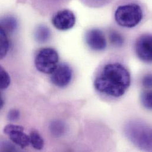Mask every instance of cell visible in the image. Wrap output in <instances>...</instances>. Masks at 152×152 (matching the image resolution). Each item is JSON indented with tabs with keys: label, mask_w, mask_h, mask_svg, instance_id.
I'll return each instance as SVG.
<instances>
[{
	"label": "cell",
	"mask_w": 152,
	"mask_h": 152,
	"mask_svg": "<svg viewBox=\"0 0 152 152\" xmlns=\"http://www.w3.org/2000/svg\"><path fill=\"white\" fill-rule=\"evenodd\" d=\"M109 39L112 45L116 47H121L124 44V38L122 35L115 30H111L109 34Z\"/></svg>",
	"instance_id": "9a60e30c"
},
{
	"label": "cell",
	"mask_w": 152,
	"mask_h": 152,
	"mask_svg": "<svg viewBox=\"0 0 152 152\" xmlns=\"http://www.w3.org/2000/svg\"><path fill=\"white\" fill-rule=\"evenodd\" d=\"M72 77V71L66 64L58 65L56 69L51 74V80L56 86L64 88L71 82Z\"/></svg>",
	"instance_id": "ba28073f"
},
{
	"label": "cell",
	"mask_w": 152,
	"mask_h": 152,
	"mask_svg": "<svg viewBox=\"0 0 152 152\" xmlns=\"http://www.w3.org/2000/svg\"><path fill=\"white\" fill-rule=\"evenodd\" d=\"M85 41L88 47L96 52H101L107 48V40L103 32L98 28L89 30L86 34Z\"/></svg>",
	"instance_id": "9c48e42d"
},
{
	"label": "cell",
	"mask_w": 152,
	"mask_h": 152,
	"mask_svg": "<svg viewBox=\"0 0 152 152\" xmlns=\"http://www.w3.org/2000/svg\"><path fill=\"white\" fill-rule=\"evenodd\" d=\"M52 22L58 30L65 31L72 28L75 26L76 17L72 11L65 9L56 13L52 18Z\"/></svg>",
	"instance_id": "8992f818"
},
{
	"label": "cell",
	"mask_w": 152,
	"mask_h": 152,
	"mask_svg": "<svg viewBox=\"0 0 152 152\" xmlns=\"http://www.w3.org/2000/svg\"><path fill=\"white\" fill-rule=\"evenodd\" d=\"M9 49V40L7 34L0 26V59H3Z\"/></svg>",
	"instance_id": "7c38bea8"
},
{
	"label": "cell",
	"mask_w": 152,
	"mask_h": 152,
	"mask_svg": "<svg viewBox=\"0 0 152 152\" xmlns=\"http://www.w3.org/2000/svg\"><path fill=\"white\" fill-rule=\"evenodd\" d=\"M17 149L14 145L8 142H0V151L1 152H13L16 151Z\"/></svg>",
	"instance_id": "ac0fdd59"
},
{
	"label": "cell",
	"mask_w": 152,
	"mask_h": 152,
	"mask_svg": "<svg viewBox=\"0 0 152 152\" xmlns=\"http://www.w3.org/2000/svg\"><path fill=\"white\" fill-rule=\"evenodd\" d=\"M127 137L134 145L145 151H152V129L146 123L139 120L128 122L124 127Z\"/></svg>",
	"instance_id": "7a4b0ae2"
},
{
	"label": "cell",
	"mask_w": 152,
	"mask_h": 152,
	"mask_svg": "<svg viewBox=\"0 0 152 152\" xmlns=\"http://www.w3.org/2000/svg\"><path fill=\"white\" fill-rule=\"evenodd\" d=\"M0 26L7 34H11L17 28L18 23L13 17H6L0 20Z\"/></svg>",
	"instance_id": "30bf717a"
},
{
	"label": "cell",
	"mask_w": 152,
	"mask_h": 152,
	"mask_svg": "<svg viewBox=\"0 0 152 152\" xmlns=\"http://www.w3.org/2000/svg\"><path fill=\"white\" fill-rule=\"evenodd\" d=\"M136 53L143 62L151 63L152 61V37L149 34L141 36L136 41Z\"/></svg>",
	"instance_id": "5b68a950"
},
{
	"label": "cell",
	"mask_w": 152,
	"mask_h": 152,
	"mask_svg": "<svg viewBox=\"0 0 152 152\" xmlns=\"http://www.w3.org/2000/svg\"><path fill=\"white\" fill-rule=\"evenodd\" d=\"M131 83L129 71L122 64L106 65L94 81V86L99 92L112 97L123 96Z\"/></svg>",
	"instance_id": "6da1fadb"
},
{
	"label": "cell",
	"mask_w": 152,
	"mask_h": 152,
	"mask_svg": "<svg viewBox=\"0 0 152 152\" xmlns=\"http://www.w3.org/2000/svg\"><path fill=\"white\" fill-rule=\"evenodd\" d=\"M20 118V111L17 109H12L11 110L8 114L7 118L9 121H15L19 119Z\"/></svg>",
	"instance_id": "d6986e66"
},
{
	"label": "cell",
	"mask_w": 152,
	"mask_h": 152,
	"mask_svg": "<svg viewBox=\"0 0 152 152\" xmlns=\"http://www.w3.org/2000/svg\"><path fill=\"white\" fill-rule=\"evenodd\" d=\"M51 36L50 29L44 26H39L35 30L34 37L36 41L40 43H44L49 40Z\"/></svg>",
	"instance_id": "8fae6325"
},
{
	"label": "cell",
	"mask_w": 152,
	"mask_h": 152,
	"mask_svg": "<svg viewBox=\"0 0 152 152\" xmlns=\"http://www.w3.org/2000/svg\"><path fill=\"white\" fill-rule=\"evenodd\" d=\"M59 62V55L52 48H44L37 54L34 64L37 69L43 74H51L56 69Z\"/></svg>",
	"instance_id": "277c9868"
},
{
	"label": "cell",
	"mask_w": 152,
	"mask_h": 152,
	"mask_svg": "<svg viewBox=\"0 0 152 152\" xmlns=\"http://www.w3.org/2000/svg\"><path fill=\"white\" fill-rule=\"evenodd\" d=\"M3 105H4V100L2 99V96L0 94V110L2 108Z\"/></svg>",
	"instance_id": "44dd1931"
},
{
	"label": "cell",
	"mask_w": 152,
	"mask_h": 152,
	"mask_svg": "<svg viewBox=\"0 0 152 152\" xmlns=\"http://www.w3.org/2000/svg\"><path fill=\"white\" fill-rule=\"evenodd\" d=\"M30 143L36 150L40 151L44 147V140L37 131H32L30 134Z\"/></svg>",
	"instance_id": "5bb4252c"
},
{
	"label": "cell",
	"mask_w": 152,
	"mask_h": 152,
	"mask_svg": "<svg viewBox=\"0 0 152 152\" xmlns=\"http://www.w3.org/2000/svg\"><path fill=\"white\" fill-rule=\"evenodd\" d=\"M143 86L146 88H151L152 85V77L151 75H147L145 76L142 80Z\"/></svg>",
	"instance_id": "ffe728a7"
},
{
	"label": "cell",
	"mask_w": 152,
	"mask_h": 152,
	"mask_svg": "<svg viewBox=\"0 0 152 152\" xmlns=\"http://www.w3.org/2000/svg\"><path fill=\"white\" fill-rule=\"evenodd\" d=\"M11 79L9 74L0 66V89H4L8 88Z\"/></svg>",
	"instance_id": "e0dca14e"
},
{
	"label": "cell",
	"mask_w": 152,
	"mask_h": 152,
	"mask_svg": "<svg viewBox=\"0 0 152 152\" xmlns=\"http://www.w3.org/2000/svg\"><path fill=\"white\" fill-rule=\"evenodd\" d=\"M143 17V10L137 3L131 2L118 6L114 13L116 23L126 28H133L137 26Z\"/></svg>",
	"instance_id": "3957f363"
},
{
	"label": "cell",
	"mask_w": 152,
	"mask_h": 152,
	"mask_svg": "<svg viewBox=\"0 0 152 152\" xmlns=\"http://www.w3.org/2000/svg\"><path fill=\"white\" fill-rule=\"evenodd\" d=\"M141 102L145 108L151 110L152 109V94L151 91H145L140 96Z\"/></svg>",
	"instance_id": "2e32d148"
},
{
	"label": "cell",
	"mask_w": 152,
	"mask_h": 152,
	"mask_svg": "<svg viewBox=\"0 0 152 152\" xmlns=\"http://www.w3.org/2000/svg\"><path fill=\"white\" fill-rule=\"evenodd\" d=\"M50 130L53 136L59 137L65 133L66 131V126L62 121L56 120L50 123Z\"/></svg>",
	"instance_id": "4fadbf2b"
},
{
	"label": "cell",
	"mask_w": 152,
	"mask_h": 152,
	"mask_svg": "<svg viewBox=\"0 0 152 152\" xmlns=\"http://www.w3.org/2000/svg\"><path fill=\"white\" fill-rule=\"evenodd\" d=\"M4 133L8 136L13 143L22 149L29 145L30 137L24 132V128L21 126L8 124L4 128Z\"/></svg>",
	"instance_id": "52a82bcc"
}]
</instances>
